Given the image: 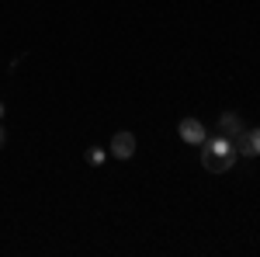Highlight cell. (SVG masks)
I'll list each match as a JSON object with an SVG mask.
<instances>
[{"label":"cell","mask_w":260,"mask_h":257,"mask_svg":"<svg viewBox=\"0 0 260 257\" xmlns=\"http://www.w3.org/2000/svg\"><path fill=\"white\" fill-rule=\"evenodd\" d=\"M0 142H4V132H0Z\"/></svg>","instance_id":"obj_8"},{"label":"cell","mask_w":260,"mask_h":257,"mask_svg":"<svg viewBox=\"0 0 260 257\" xmlns=\"http://www.w3.org/2000/svg\"><path fill=\"white\" fill-rule=\"evenodd\" d=\"M0 119H4V101H0Z\"/></svg>","instance_id":"obj_7"},{"label":"cell","mask_w":260,"mask_h":257,"mask_svg":"<svg viewBox=\"0 0 260 257\" xmlns=\"http://www.w3.org/2000/svg\"><path fill=\"white\" fill-rule=\"evenodd\" d=\"M180 139L187 142V146H201L205 142V125H201L198 119H180Z\"/></svg>","instance_id":"obj_4"},{"label":"cell","mask_w":260,"mask_h":257,"mask_svg":"<svg viewBox=\"0 0 260 257\" xmlns=\"http://www.w3.org/2000/svg\"><path fill=\"white\" fill-rule=\"evenodd\" d=\"M201 146H205V150H201V163H205L208 174H225V170L236 163V157H240L236 146H233V139L222 136V132L215 139H205Z\"/></svg>","instance_id":"obj_1"},{"label":"cell","mask_w":260,"mask_h":257,"mask_svg":"<svg viewBox=\"0 0 260 257\" xmlns=\"http://www.w3.org/2000/svg\"><path fill=\"white\" fill-rule=\"evenodd\" d=\"M104 157H108V153H104L101 146H90V150H87V160H90L94 167H101V163H104Z\"/></svg>","instance_id":"obj_6"},{"label":"cell","mask_w":260,"mask_h":257,"mask_svg":"<svg viewBox=\"0 0 260 257\" xmlns=\"http://www.w3.org/2000/svg\"><path fill=\"white\" fill-rule=\"evenodd\" d=\"M219 132L222 136H236V132H243V122H240V115L236 111H222V119H219Z\"/></svg>","instance_id":"obj_5"},{"label":"cell","mask_w":260,"mask_h":257,"mask_svg":"<svg viewBox=\"0 0 260 257\" xmlns=\"http://www.w3.org/2000/svg\"><path fill=\"white\" fill-rule=\"evenodd\" d=\"M132 153H136V136H132V132H115V136H111V157L128 160Z\"/></svg>","instance_id":"obj_3"},{"label":"cell","mask_w":260,"mask_h":257,"mask_svg":"<svg viewBox=\"0 0 260 257\" xmlns=\"http://www.w3.org/2000/svg\"><path fill=\"white\" fill-rule=\"evenodd\" d=\"M233 146L240 157H260V129H243L233 136Z\"/></svg>","instance_id":"obj_2"}]
</instances>
